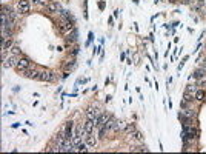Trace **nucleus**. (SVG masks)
<instances>
[{
  "mask_svg": "<svg viewBox=\"0 0 206 154\" xmlns=\"http://www.w3.org/2000/svg\"><path fill=\"white\" fill-rule=\"evenodd\" d=\"M74 68H76V62H74V60H71V63H66V65H65V69H66V71L74 69Z\"/></svg>",
  "mask_w": 206,
  "mask_h": 154,
  "instance_id": "aec40b11",
  "label": "nucleus"
},
{
  "mask_svg": "<svg viewBox=\"0 0 206 154\" xmlns=\"http://www.w3.org/2000/svg\"><path fill=\"white\" fill-rule=\"evenodd\" d=\"M97 114H98V113L94 110L92 106H89L88 110H86V117H88V119H92V120H94L95 117H97Z\"/></svg>",
  "mask_w": 206,
  "mask_h": 154,
  "instance_id": "9b49d317",
  "label": "nucleus"
},
{
  "mask_svg": "<svg viewBox=\"0 0 206 154\" xmlns=\"http://www.w3.org/2000/svg\"><path fill=\"white\" fill-rule=\"evenodd\" d=\"M94 130H95L94 120H92V119H88V120L83 123V131H85V134H92Z\"/></svg>",
  "mask_w": 206,
  "mask_h": 154,
  "instance_id": "39448f33",
  "label": "nucleus"
},
{
  "mask_svg": "<svg viewBox=\"0 0 206 154\" xmlns=\"http://www.w3.org/2000/svg\"><path fill=\"white\" fill-rule=\"evenodd\" d=\"M194 79H203L205 76H206V69H203V68H200V69H197V71H194Z\"/></svg>",
  "mask_w": 206,
  "mask_h": 154,
  "instance_id": "ddd939ff",
  "label": "nucleus"
},
{
  "mask_svg": "<svg viewBox=\"0 0 206 154\" xmlns=\"http://www.w3.org/2000/svg\"><path fill=\"white\" fill-rule=\"evenodd\" d=\"M19 56H14V54H10V57H8L5 62H3V66L5 68H15L17 63H19Z\"/></svg>",
  "mask_w": 206,
  "mask_h": 154,
  "instance_id": "f03ea898",
  "label": "nucleus"
},
{
  "mask_svg": "<svg viewBox=\"0 0 206 154\" xmlns=\"http://www.w3.org/2000/svg\"><path fill=\"white\" fill-rule=\"evenodd\" d=\"M17 10H19L20 14L29 13V3H28V0H19V3H17Z\"/></svg>",
  "mask_w": 206,
  "mask_h": 154,
  "instance_id": "423d86ee",
  "label": "nucleus"
},
{
  "mask_svg": "<svg viewBox=\"0 0 206 154\" xmlns=\"http://www.w3.org/2000/svg\"><path fill=\"white\" fill-rule=\"evenodd\" d=\"M109 119V116H106V114H97V117L94 119V123H95V130L98 128H102V126L106 123V120Z\"/></svg>",
  "mask_w": 206,
  "mask_h": 154,
  "instance_id": "7ed1b4c3",
  "label": "nucleus"
},
{
  "mask_svg": "<svg viewBox=\"0 0 206 154\" xmlns=\"http://www.w3.org/2000/svg\"><path fill=\"white\" fill-rule=\"evenodd\" d=\"M205 60H206V56H205Z\"/></svg>",
  "mask_w": 206,
  "mask_h": 154,
  "instance_id": "393cba45",
  "label": "nucleus"
},
{
  "mask_svg": "<svg viewBox=\"0 0 206 154\" xmlns=\"http://www.w3.org/2000/svg\"><path fill=\"white\" fill-rule=\"evenodd\" d=\"M132 136H134V139H136V140H143V136H141V133H139V131H134Z\"/></svg>",
  "mask_w": 206,
  "mask_h": 154,
  "instance_id": "4be33fe9",
  "label": "nucleus"
},
{
  "mask_svg": "<svg viewBox=\"0 0 206 154\" xmlns=\"http://www.w3.org/2000/svg\"><path fill=\"white\" fill-rule=\"evenodd\" d=\"M88 150H89V147L86 145V142H82L80 145H77V147H76V151H78V153H86Z\"/></svg>",
  "mask_w": 206,
  "mask_h": 154,
  "instance_id": "4468645a",
  "label": "nucleus"
},
{
  "mask_svg": "<svg viewBox=\"0 0 206 154\" xmlns=\"http://www.w3.org/2000/svg\"><path fill=\"white\" fill-rule=\"evenodd\" d=\"M25 77H29V79H35V80H39V71L37 69H32V68H29V69H26L25 71V74H23Z\"/></svg>",
  "mask_w": 206,
  "mask_h": 154,
  "instance_id": "9d476101",
  "label": "nucleus"
},
{
  "mask_svg": "<svg viewBox=\"0 0 206 154\" xmlns=\"http://www.w3.org/2000/svg\"><path fill=\"white\" fill-rule=\"evenodd\" d=\"M73 136H74V125L73 122H68L65 126V137L68 140H73Z\"/></svg>",
  "mask_w": 206,
  "mask_h": 154,
  "instance_id": "0eeeda50",
  "label": "nucleus"
},
{
  "mask_svg": "<svg viewBox=\"0 0 206 154\" xmlns=\"http://www.w3.org/2000/svg\"><path fill=\"white\" fill-rule=\"evenodd\" d=\"M52 79H54V74H52L51 71H48V69H43V71L39 72V80L40 82H49V80H52Z\"/></svg>",
  "mask_w": 206,
  "mask_h": 154,
  "instance_id": "20e7f679",
  "label": "nucleus"
},
{
  "mask_svg": "<svg viewBox=\"0 0 206 154\" xmlns=\"http://www.w3.org/2000/svg\"><path fill=\"white\" fill-rule=\"evenodd\" d=\"M199 85H200V86H203V88H206V80H200Z\"/></svg>",
  "mask_w": 206,
  "mask_h": 154,
  "instance_id": "b1692460",
  "label": "nucleus"
},
{
  "mask_svg": "<svg viewBox=\"0 0 206 154\" xmlns=\"http://www.w3.org/2000/svg\"><path fill=\"white\" fill-rule=\"evenodd\" d=\"M11 54H14V56H19V54H20V48L17 46V45H14V46L11 48Z\"/></svg>",
  "mask_w": 206,
  "mask_h": 154,
  "instance_id": "412c9836",
  "label": "nucleus"
},
{
  "mask_svg": "<svg viewBox=\"0 0 206 154\" xmlns=\"http://www.w3.org/2000/svg\"><path fill=\"white\" fill-rule=\"evenodd\" d=\"M194 97L197 99V100H203V99H205V91H203V89H197Z\"/></svg>",
  "mask_w": 206,
  "mask_h": 154,
  "instance_id": "2eb2a0df",
  "label": "nucleus"
},
{
  "mask_svg": "<svg viewBox=\"0 0 206 154\" xmlns=\"http://www.w3.org/2000/svg\"><path fill=\"white\" fill-rule=\"evenodd\" d=\"M32 5H42V0H31Z\"/></svg>",
  "mask_w": 206,
  "mask_h": 154,
  "instance_id": "5701e85b",
  "label": "nucleus"
},
{
  "mask_svg": "<svg viewBox=\"0 0 206 154\" xmlns=\"http://www.w3.org/2000/svg\"><path fill=\"white\" fill-rule=\"evenodd\" d=\"M195 91H197V86H195V85H188V86H186V93L195 94Z\"/></svg>",
  "mask_w": 206,
  "mask_h": 154,
  "instance_id": "a211bd4d",
  "label": "nucleus"
},
{
  "mask_svg": "<svg viewBox=\"0 0 206 154\" xmlns=\"http://www.w3.org/2000/svg\"><path fill=\"white\" fill-rule=\"evenodd\" d=\"M134 131H136V125L134 123H129L125 126V133H134Z\"/></svg>",
  "mask_w": 206,
  "mask_h": 154,
  "instance_id": "dca6fc26",
  "label": "nucleus"
},
{
  "mask_svg": "<svg viewBox=\"0 0 206 154\" xmlns=\"http://www.w3.org/2000/svg\"><path fill=\"white\" fill-rule=\"evenodd\" d=\"M76 40H77V32L74 31L73 34H69V37H68V42H69V43H74Z\"/></svg>",
  "mask_w": 206,
  "mask_h": 154,
  "instance_id": "6ab92c4d",
  "label": "nucleus"
},
{
  "mask_svg": "<svg viewBox=\"0 0 206 154\" xmlns=\"http://www.w3.org/2000/svg\"><path fill=\"white\" fill-rule=\"evenodd\" d=\"M45 10H46L49 14H56V13L60 11V5H59V3H54V2H51V3H46Z\"/></svg>",
  "mask_w": 206,
  "mask_h": 154,
  "instance_id": "6e6552de",
  "label": "nucleus"
},
{
  "mask_svg": "<svg viewBox=\"0 0 206 154\" xmlns=\"http://www.w3.org/2000/svg\"><path fill=\"white\" fill-rule=\"evenodd\" d=\"M85 142H86V145L89 148H94L97 145V140H95V137L92 134H85Z\"/></svg>",
  "mask_w": 206,
  "mask_h": 154,
  "instance_id": "1a4fd4ad",
  "label": "nucleus"
},
{
  "mask_svg": "<svg viewBox=\"0 0 206 154\" xmlns=\"http://www.w3.org/2000/svg\"><path fill=\"white\" fill-rule=\"evenodd\" d=\"M29 68H31V60H29V59H26V57H20L19 63H17V66H15L17 72H19L20 76H23V74H25V71H26V69H29Z\"/></svg>",
  "mask_w": 206,
  "mask_h": 154,
  "instance_id": "f257e3e1",
  "label": "nucleus"
},
{
  "mask_svg": "<svg viewBox=\"0 0 206 154\" xmlns=\"http://www.w3.org/2000/svg\"><path fill=\"white\" fill-rule=\"evenodd\" d=\"M132 151L134 153H148L149 150L146 147H136V148H132Z\"/></svg>",
  "mask_w": 206,
  "mask_h": 154,
  "instance_id": "f3484780",
  "label": "nucleus"
},
{
  "mask_svg": "<svg viewBox=\"0 0 206 154\" xmlns=\"http://www.w3.org/2000/svg\"><path fill=\"white\" fill-rule=\"evenodd\" d=\"M14 46V42H12V39L10 37V39H6L5 42H2V49H11Z\"/></svg>",
  "mask_w": 206,
  "mask_h": 154,
  "instance_id": "f8f14e48",
  "label": "nucleus"
}]
</instances>
